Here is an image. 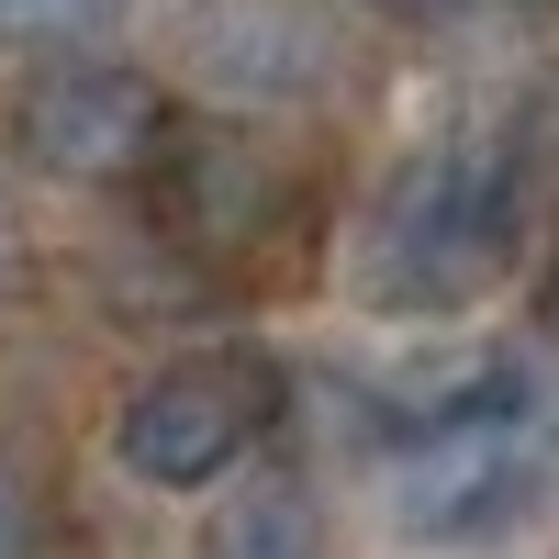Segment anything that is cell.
I'll list each match as a JSON object with an SVG mask.
<instances>
[{
    "label": "cell",
    "instance_id": "obj_1",
    "mask_svg": "<svg viewBox=\"0 0 559 559\" xmlns=\"http://www.w3.org/2000/svg\"><path fill=\"white\" fill-rule=\"evenodd\" d=\"M526 236V134L515 123H448L414 146L358 224V302L369 313H459L492 292Z\"/></svg>",
    "mask_w": 559,
    "mask_h": 559
},
{
    "label": "cell",
    "instance_id": "obj_2",
    "mask_svg": "<svg viewBox=\"0 0 559 559\" xmlns=\"http://www.w3.org/2000/svg\"><path fill=\"white\" fill-rule=\"evenodd\" d=\"M548 481H559V459L537 437V414L481 403V414H448V426H414L381 471V503L426 548H492L548 503Z\"/></svg>",
    "mask_w": 559,
    "mask_h": 559
},
{
    "label": "cell",
    "instance_id": "obj_3",
    "mask_svg": "<svg viewBox=\"0 0 559 559\" xmlns=\"http://www.w3.org/2000/svg\"><path fill=\"white\" fill-rule=\"evenodd\" d=\"M0 134L34 179H68V191H112V179H146L168 157V102L146 68H112V57H57L34 68L12 102H0Z\"/></svg>",
    "mask_w": 559,
    "mask_h": 559
},
{
    "label": "cell",
    "instance_id": "obj_4",
    "mask_svg": "<svg viewBox=\"0 0 559 559\" xmlns=\"http://www.w3.org/2000/svg\"><path fill=\"white\" fill-rule=\"evenodd\" d=\"M258 426H269V369L258 358H157L112 403V459L146 492H202L258 448Z\"/></svg>",
    "mask_w": 559,
    "mask_h": 559
},
{
    "label": "cell",
    "instance_id": "obj_5",
    "mask_svg": "<svg viewBox=\"0 0 559 559\" xmlns=\"http://www.w3.org/2000/svg\"><path fill=\"white\" fill-rule=\"evenodd\" d=\"M146 191H157V224L179 247H202V258H258L280 224H292L280 157L258 146V134H224V123L168 134V157L146 168Z\"/></svg>",
    "mask_w": 559,
    "mask_h": 559
},
{
    "label": "cell",
    "instance_id": "obj_6",
    "mask_svg": "<svg viewBox=\"0 0 559 559\" xmlns=\"http://www.w3.org/2000/svg\"><path fill=\"white\" fill-rule=\"evenodd\" d=\"M191 57L224 102H280V90H302L324 57L302 45V23H280L269 0H202L191 12Z\"/></svg>",
    "mask_w": 559,
    "mask_h": 559
},
{
    "label": "cell",
    "instance_id": "obj_7",
    "mask_svg": "<svg viewBox=\"0 0 559 559\" xmlns=\"http://www.w3.org/2000/svg\"><path fill=\"white\" fill-rule=\"evenodd\" d=\"M202 559H324V515H313V492H292V481H247V492L213 503Z\"/></svg>",
    "mask_w": 559,
    "mask_h": 559
},
{
    "label": "cell",
    "instance_id": "obj_8",
    "mask_svg": "<svg viewBox=\"0 0 559 559\" xmlns=\"http://www.w3.org/2000/svg\"><path fill=\"white\" fill-rule=\"evenodd\" d=\"M112 23H123V0H0V45H57V57H79Z\"/></svg>",
    "mask_w": 559,
    "mask_h": 559
},
{
    "label": "cell",
    "instance_id": "obj_9",
    "mask_svg": "<svg viewBox=\"0 0 559 559\" xmlns=\"http://www.w3.org/2000/svg\"><path fill=\"white\" fill-rule=\"evenodd\" d=\"M0 559H45V503L12 459H0Z\"/></svg>",
    "mask_w": 559,
    "mask_h": 559
},
{
    "label": "cell",
    "instance_id": "obj_10",
    "mask_svg": "<svg viewBox=\"0 0 559 559\" xmlns=\"http://www.w3.org/2000/svg\"><path fill=\"white\" fill-rule=\"evenodd\" d=\"M358 12H414V0H358Z\"/></svg>",
    "mask_w": 559,
    "mask_h": 559
},
{
    "label": "cell",
    "instance_id": "obj_11",
    "mask_svg": "<svg viewBox=\"0 0 559 559\" xmlns=\"http://www.w3.org/2000/svg\"><path fill=\"white\" fill-rule=\"evenodd\" d=\"M548 313H559V269H548Z\"/></svg>",
    "mask_w": 559,
    "mask_h": 559
}]
</instances>
